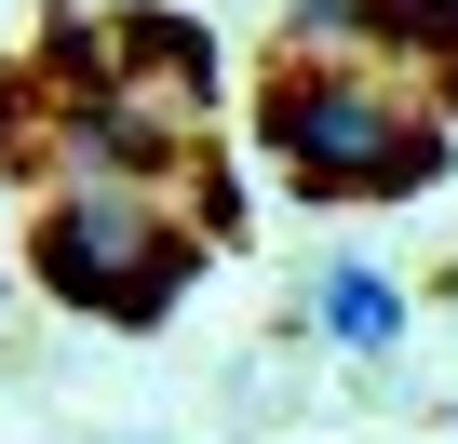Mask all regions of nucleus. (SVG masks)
I'll list each match as a JSON object with an SVG mask.
<instances>
[{
	"instance_id": "obj_1",
	"label": "nucleus",
	"mask_w": 458,
	"mask_h": 444,
	"mask_svg": "<svg viewBox=\"0 0 458 444\" xmlns=\"http://www.w3.org/2000/svg\"><path fill=\"white\" fill-rule=\"evenodd\" d=\"M257 148L310 202H377V188H431L445 175V108L377 81V68H351V54H270Z\"/></svg>"
},
{
	"instance_id": "obj_2",
	"label": "nucleus",
	"mask_w": 458,
	"mask_h": 444,
	"mask_svg": "<svg viewBox=\"0 0 458 444\" xmlns=\"http://www.w3.org/2000/svg\"><path fill=\"white\" fill-rule=\"evenodd\" d=\"M28 270L68 297V310H108V323H162L202 270V243H175V215L148 188H55L41 202V230H28Z\"/></svg>"
},
{
	"instance_id": "obj_3",
	"label": "nucleus",
	"mask_w": 458,
	"mask_h": 444,
	"mask_svg": "<svg viewBox=\"0 0 458 444\" xmlns=\"http://www.w3.org/2000/svg\"><path fill=\"white\" fill-rule=\"evenodd\" d=\"M284 54H351L377 81L431 68V108H458V0H297Z\"/></svg>"
},
{
	"instance_id": "obj_4",
	"label": "nucleus",
	"mask_w": 458,
	"mask_h": 444,
	"mask_svg": "<svg viewBox=\"0 0 458 444\" xmlns=\"http://www.w3.org/2000/svg\"><path fill=\"white\" fill-rule=\"evenodd\" d=\"M310 323H324L337 350H391V337H404V283L364 270V256H324V270H310Z\"/></svg>"
}]
</instances>
